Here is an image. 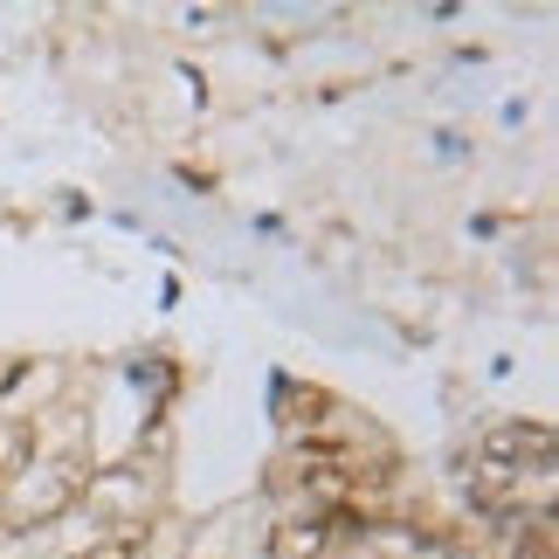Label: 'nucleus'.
<instances>
[{
	"mask_svg": "<svg viewBox=\"0 0 559 559\" xmlns=\"http://www.w3.org/2000/svg\"><path fill=\"white\" fill-rule=\"evenodd\" d=\"M97 559H132V546H111V552H97Z\"/></svg>",
	"mask_w": 559,
	"mask_h": 559,
	"instance_id": "nucleus-1",
	"label": "nucleus"
}]
</instances>
